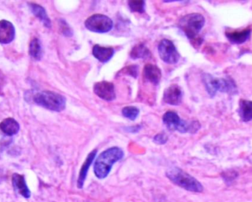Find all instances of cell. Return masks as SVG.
Masks as SVG:
<instances>
[{"label":"cell","mask_w":252,"mask_h":202,"mask_svg":"<svg viewBox=\"0 0 252 202\" xmlns=\"http://www.w3.org/2000/svg\"><path fill=\"white\" fill-rule=\"evenodd\" d=\"M205 23L206 20L202 14L192 13L183 17L178 23V27L189 40L194 42V45H200L201 42L197 37Z\"/></svg>","instance_id":"2"},{"label":"cell","mask_w":252,"mask_h":202,"mask_svg":"<svg viewBox=\"0 0 252 202\" xmlns=\"http://www.w3.org/2000/svg\"><path fill=\"white\" fill-rule=\"evenodd\" d=\"M29 54L35 60H41L42 58V47H41L40 42L38 39H33L31 42L30 48H29Z\"/></svg>","instance_id":"21"},{"label":"cell","mask_w":252,"mask_h":202,"mask_svg":"<svg viewBox=\"0 0 252 202\" xmlns=\"http://www.w3.org/2000/svg\"><path fill=\"white\" fill-rule=\"evenodd\" d=\"M182 88L178 85H172L165 90L163 95V102L169 105L178 106L182 103Z\"/></svg>","instance_id":"10"},{"label":"cell","mask_w":252,"mask_h":202,"mask_svg":"<svg viewBox=\"0 0 252 202\" xmlns=\"http://www.w3.org/2000/svg\"><path fill=\"white\" fill-rule=\"evenodd\" d=\"M36 104L54 111L60 112L65 108L66 100L63 96L52 91H42L33 97Z\"/></svg>","instance_id":"6"},{"label":"cell","mask_w":252,"mask_h":202,"mask_svg":"<svg viewBox=\"0 0 252 202\" xmlns=\"http://www.w3.org/2000/svg\"><path fill=\"white\" fill-rule=\"evenodd\" d=\"M158 54L160 59L167 64H176L181 56L173 42L169 39H162L158 45Z\"/></svg>","instance_id":"8"},{"label":"cell","mask_w":252,"mask_h":202,"mask_svg":"<svg viewBox=\"0 0 252 202\" xmlns=\"http://www.w3.org/2000/svg\"><path fill=\"white\" fill-rule=\"evenodd\" d=\"M168 178L179 187L191 192L200 193L203 191L202 184L189 174L178 168H172L166 172Z\"/></svg>","instance_id":"5"},{"label":"cell","mask_w":252,"mask_h":202,"mask_svg":"<svg viewBox=\"0 0 252 202\" xmlns=\"http://www.w3.org/2000/svg\"><path fill=\"white\" fill-rule=\"evenodd\" d=\"M115 51L113 48H106L99 45H94L93 48V55L95 59L102 63L110 61L114 55Z\"/></svg>","instance_id":"14"},{"label":"cell","mask_w":252,"mask_h":202,"mask_svg":"<svg viewBox=\"0 0 252 202\" xmlns=\"http://www.w3.org/2000/svg\"><path fill=\"white\" fill-rule=\"evenodd\" d=\"M126 129H127V131H129V132L137 133L141 129V127H140V125H136V126L130 127V128H126Z\"/></svg>","instance_id":"26"},{"label":"cell","mask_w":252,"mask_h":202,"mask_svg":"<svg viewBox=\"0 0 252 202\" xmlns=\"http://www.w3.org/2000/svg\"><path fill=\"white\" fill-rule=\"evenodd\" d=\"M15 37V29L12 23L7 20L0 21V43L8 44Z\"/></svg>","instance_id":"12"},{"label":"cell","mask_w":252,"mask_h":202,"mask_svg":"<svg viewBox=\"0 0 252 202\" xmlns=\"http://www.w3.org/2000/svg\"><path fill=\"white\" fill-rule=\"evenodd\" d=\"M30 7L33 14L42 22L45 26H46L47 28L51 27V20L47 15L46 11L42 6L36 5V4L31 3Z\"/></svg>","instance_id":"20"},{"label":"cell","mask_w":252,"mask_h":202,"mask_svg":"<svg viewBox=\"0 0 252 202\" xmlns=\"http://www.w3.org/2000/svg\"><path fill=\"white\" fill-rule=\"evenodd\" d=\"M129 55L132 60H137V59L149 58L151 57L152 54L150 50L146 47L144 44L139 43L132 48Z\"/></svg>","instance_id":"19"},{"label":"cell","mask_w":252,"mask_h":202,"mask_svg":"<svg viewBox=\"0 0 252 202\" xmlns=\"http://www.w3.org/2000/svg\"><path fill=\"white\" fill-rule=\"evenodd\" d=\"M94 93L99 98L107 101H112L116 98L115 86L112 82L102 81L95 84L94 88Z\"/></svg>","instance_id":"9"},{"label":"cell","mask_w":252,"mask_h":202,"mask_svg":"<svg viewBox=\"0 0 252 202\" xmlns=\"http://www.w3.org/2000/svg\"><path fill=\"white\" fill-rule=\"evenodd\" d=\"M202 81L210 97H214L218 91L234 94L237 92V86L231 79L216 78L209 73L202 75Z\"/></svg>","instance_id":"4"},{"label":"cell","mask_w":252,"mask_h":202,"mask_svg":"<svg viewBox=\"0 0 252 202\" xmlns=\"http://www.w3.org/2000/svg\"><path fill=\"white\" fill-rule=\"evenodd\" d=\"M124 157V151L117 147H110L101 153L95 160L94 172L98 178H104L108 175L112 167Z\"/></svg>","instance_id":"1"},{"label":"cell","mask_w":252,"mask_h":202,"mask_svg":"<svg viewBox=\"0 0 252 202\" xmlns=\"http://www.w3.org/2000/svg\"><path fill=\"white\" fill-rule=\"evenodd\" d=\"M252 33V29L250 28L249 29H244L241 32H225V36H226L228 40L231 43L235 44V45H240V44L244 43L248 39H249Z\"/></svg>","instance_id":"13"},{"label":"cell","mask_w":252,"mask_h":202,"mask_svg":"<svg viewBox=\"0 0 252 202\" xmlns=\"http://www.w3.org/2000/svg\"><path fill=\"white\" fill-rule=\"evenodd\" d=\"M168 136L163 133L157 134L153 138V141L157 144H164L167 142Z\"/></svg>","instance_id":"25"},{"label":"cell","mask_w":252,"mask_h":202,"mask_svg":"<svg viewBox=\"0 0 252 202\" xmlns=\"http://www.w3.org/2000/svg\"><path fill=\"white\" fill-rule=\"evenodd\" d=\"M0 130L5 135H14L20 131V125L13 118H8L0 123Z\"/></svg>","instance_id":"16"},{"label":"cell","mask_w":252,"mask_h":202,"mask_svg":"<svg viewBox=\"0 0 252 202\" xmlns=\"http://www.w3.org/2000/svg\"><path fill=\"white\" fill-rule=\"evenodd\" d=\"M85 27L95 33L104 34L113 29V22L110 17L103 14H94L85 21Z\"/></svg>","instance_id":"7"},{"label":"cell","mask_w":252,"mask_h":202,"mask_svg":"<svg viewBox=\"0 0 252 202\" xmlns=\"http://www.w3.org/2000/svg\"><path fill=\"white\" fill-rule=\"evenodd\" d=\"M163 124L168 130L172 131H178L182 134L197 133L200 128V122L196 120L186 121L181 119L175 111H167L162 118Z\"/></svg>","instance_id":"3"},{"label":"cell","mask_w":252,"mask_h":202,"mask_svg":"<svg viewBox=\"0 0 252 202\" xmlns=\"http://www.w3.org/2000/svg\"><path fill=\"white\" fill-rule=\"evenodd\" d=\"M122 73H119V74L128 75V76H132L134 79H136L138 75V66H126L125 68L121 70Z\"/></svg>","instance_id":"24"},{"label":"cell","mask_w":252,"mask_h":202,"mask_svg":"<svg viewBox=\"0 0 252 202\" xmlns=\"http://www.w3.org/2000/svg\"><path fill=\"white\" fill-rule=\"evenodd\" d=\"M122 115L124 117L129 119L131 121L135 120L139 115L140 110L138 107L134 106H127L122 109Z\"/></svg>","instance_id":"22"},{"label":"cell","mask_w":252,"mask_h":202,"mask_svg":"<svg viewBox=\"0 0 252 202\" xmlns=\"http://www.w3.org/2000/svg\"><path fill=\"white\" fill-rule=\"evenodd\" d=\"M13 187L18 194L25 198L31 196V191L26 185L24 176L20 174L14 173L12 177Z\"/></svg>","instance_id":"15"},{"label":"cell","mask_w":252,"mask_h":202,"mask_svg":"<svg viewBox=\"0 0 252 202\" xmlns=\"http://www.w3.org/2000/svg\"><path fill=\"white\" fill-rule=\"evenodd\" d=\"M143 76L147 82L154 85H158L161 79V70L155 65L147 64L143 69Z\"/></svg>","instance_id":"11"},{"label":"cell","mask_w":252,"mask_h":202,"mask_svg":"<svg viewBox=\"0 0 252 202\" xmlns=\"http://www.w3.org/2000/svg\"><path fill=\"white\" fill-rule=\"evenodd\" d=\"M2 78H1V75H0V82H1V83H2Z\"/></svg>","instance_id":"27"},{"label":"cell","mask_w":252,"mask_h":202,"mask_svg":"<svg viewBox=\"0 0 252 202\" xmlns=\"http://www.w3.org/2000/svg\"><path fill=\"white\" fill-rule=\"evenodd\" d=\"M128 5L132 12H136L138 14L145 12L146 3L144 1H129Z\"/></svg>","instance_id":"23"},{"label":"cell","mask_w":252,"mask_h":202,"mask_svg":"<svg viewBox=\"0 0 252 202\" xmlns=\"http://www.w3.org/2000/svg\"><path fill=\"white\" fill-rule=\"evenodd\" d=\"M239 116L243 122H250L252 119V102L249 100H240L239 103Z\"/></svg>","instance_id":"17"},{"label":"cell","mask_w":252,"mask_h":202,"mask_svg":"<svg viewBox=\"0 0 252 202\" xmlns=\"http://www.w3.org/2000/svg\"><path fill=\"white\" fill-rule=\"evenodd\" d=\"M96 153L97 150H94V151L91 152L88 155L86 161L84 163L83 166H82V169H81L80 173H79V179H78V187L79 188L81 189L83 187L84 182H85L87 174H88V169H89L90 166L92 164L93 161L95 159Z\"/></svg>","instance_id":"18"}]
</instances>
